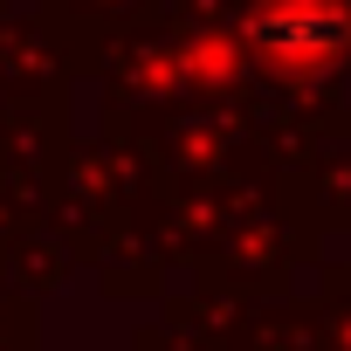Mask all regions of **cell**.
<instances>
[{
  "mask_svg": "<svg viewBox=\"0 0 351 351\" xmlns=\"http://www.w3.org/2000/svg\"><path fill=\"white\" fill-rule=\"evenodd\" d=\"M248 42L276 69H324L351 49V14L337 0H269L248 21Z\"/></svg>",
  "mask_w": 351,
  "mask_h": 351,
  "instance_id": "1",
  "label": "cell"
}]
</instances>
